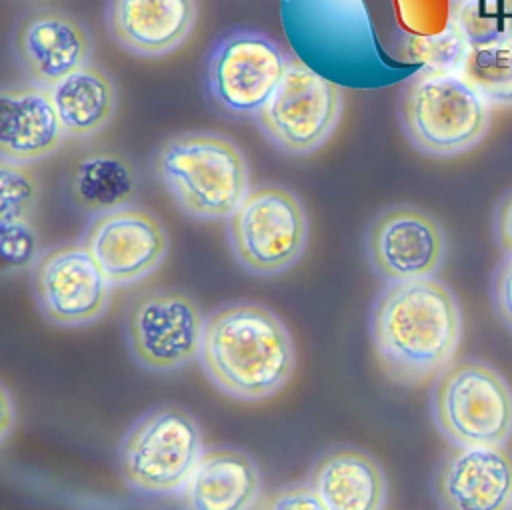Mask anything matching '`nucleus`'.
<instances>
[{"instance_id":"obj_1","label":"nucleus","mask_w":512,"mask_h":510,"mask_svg":"<svg viewBox=\"0 0 512 510\" xmlns=\"http://www.w3.org/2000/svg\"><path fill=\"white\" fill-rule=\"evenodd\" d=\"M368 334L386 378L420 386L454 362L462 342V310L436 276L390 282L372 302Z\"/></svg>"},{"instance_id":"obj_2","label":"nucleus","mask_w":512,"mask_h":510,"mask_svg":"<svg viewBox=\"0 0 512 510\" xmlns=\"http://www.w3.org/2000/svg\"><path fill=\"white\" fill-rule=\"evenodd\" d=\"M198 364L228 398L262 402L294 376L296 346L280 316L264 304L226 302L204 320Z\"/></svg>"},{"instance_id":"obj_3","label":"nucleus","mask_w":512,"mask_h":510,"mask_svg":"<svg viewBox=\"0 0 512 510\" xmlns=\"http://www.w3.org/2000/svg\"><path fill=\"white\" fill-rule=\"evenodd\" d=\"M152 164L174 204L194 220H226L250 190L242 150L216 132L172 136L158 148Z\"/></svg>"},{"instance_id":"obj_4","label":"nucleus","mask_w":512,"mask_h":510,"mask_svg":"<svg viewBox=\"0 0 512 510\" xmlns=\"http://www.w3.org/2000/svg\"><path fill=\"white\" fill-rule=\"evenodd\" d=\"M400 126L418 152L434 158L458 156L486 136L490 104L462 74L426 70L404 90Z\"/></svg>"},{"instance_id":"obj_5","label":"nucleus","mask_w":512,"mask_h":510,"mask_svg":"<svg viewBox=\"0 0 512 510\" xmlns=\"http://www.w3.org/2000/svg\"><path fill=\"white\" fill-rule=\"evenodd\" d=\"M202 454L198 420L180 406L160 404L138 416L120 438L116 472L134 492L180 494Z\"/></svg>"},{"instance_id":"obj_6","label":"nucleus","mask_w":512,"mask_h":510,"mask_svg":"<svg viewBox=\"0 0 512 510\" xmlns=\"http://www.w3.org/2000/svg\"><path fill=\"white\" fill-rule=\"evenodd\" d=\"M436 430L456 446H504L512 438V386L488 362L454 360L430 392Z\"/></svg>"},{"instance_id":"obj_7","label":"nucleus","mask_w":512,"mask_h":510,"mask_svg":"<svg viewBox=\"0 0 512 510\" xmlns=\"http://www.w3.org/2000/svg\"><path fill=\"white\" fill-rule=\"evenodd\" d=\"M308 234L302 200L278 184L250 188L226 218L230 252L254 276H278L294 268L306 252Z\"/></svg>"},{"instance_id":"obj_8","label":"nucleus","mask_w":512,"mask_h":510,"mask_svg":"<svg viewBox=\"0 0 512 510\" xmlns=\"http://www.w3.org/2000/svg\"><path fill=\"white\" fill-rule=\"evenodd\" d=\"M342 106L344 96L334 82L290 58L280 86L254 120L274 148L306 156L334 134Z\"/></svg>"},{"instance_id":"obj_9","label":"nucleus","mask_w":512,"mask_h":510,"mask_svg":"<svg viewBox=\"0 0 512 510\" xmlns=\"http://www.w3.org/2000/svg\"><path fill=\"white\" fill-rule=\"evenodd\" d=\"M204 320L198 302L182 290L144 292L124 316L128 352L148 372H176L198 360Z\"/></svg>"},{"instance_id":"obj_10","label":"nucleus","mask_w":512,"mask_h":510,"mask_svg":"<svg viewBox=\"0 0 512 510\" xmlns=\"http://www.w3.org/2000/svg\"><path fill=\"white\" fill-rule=\"evenodd\" d=\"M288 62L286 52L270 36L232 30L208 54V96L228 116L256 118L280 86Z\"/></svg>"},{"instance_id":"obj_11","label":"nucleus","mask_w":512,"mask_h":510,"mask_svg":"<svg viewBox=\"0 0 512 510\" xmlns=\"http://www.w3.org/2000/svg\"><path fill=\"white\" fill-rule=\"evenodd\" d=\"M30 288L44 320L80 328L106 314L114 286L78 240L42 250L30 270Z\"/></svg>"},{"instance_id":"obj_12","label":"nucleus","mask_w":512,"mask_h":510,"mask_svg":"<svg viewBox=\"0 0 512 510\" xmlns=\"http://www.w3.org/2000/svg\"><path fill=\"white\" fill-rule=\"evenodd\" d=\"M364 250L370 268L386 284L432 278L446 258V232L426 210L394 204L368 224Z\"/></svg>"},{"instance_id":"obj_13","label":"nucleus","mask_w":512,"mask_h":510,"mask_svg":"<svg viewBox=\"0 0 512 510\" xmlns=\"http://www.w3.org/2000/svg\"><path fill=\"white\" fill-rule=\"evenodd\" d=\"M80 242L114 288L134 286L152 276L170 244L164 224L136 204L90 216Z\"/></svg>"},{"instance_id":"obj_14","label":"nucleus","mask_w":512,"mask_h":510,"mask_svg":"<svg viewBox=\"0 0 512 510\" xmlns=\"http://www.w3.org/2000/svg\"><path fill=\"white\" fill-rule=\"evenodd\" d=\"M12 54L28 82L50 88L92 62V36L70 12L34 8L12 30Z\"/></svg>"},{"instance_id":"obj_15","label":"nucleus","mask_w":512,"mask_h":510,"mask_svg":"<svg viewBox=\"0 0 512 510\" xmlns=\"http://www.w3.org/2000/svg\"><path fill=\"white\" fill-rule=\"evenodd\" d=\"M432 494L440 510H512V454L452 444L432 472Z\"/></svg>"},{"instance_id":"obj_16","label":"nucleus","mask_w":512,"mask_h":510,"mask_svg":"<svg viewBox=\"0 0 512 510\" xmlns=\"http://www.w3.org/2000/svg\"><path fill=\"white\" fill-rule=\"evenodd\" d=\"M196 0H108L106 28L130 54L158 58L180 48L196 24Z\"/></svg>"},{"instance_id":"obj_17","label":"nucleus","mask_w":512,"mask_h":510,"mask_svg":"<svg viewBox=\"0 0 512 510\" xmlns=\"http://www.w3.org/2000/svg\"><path fill=\"white\" fill-rule=\"evenodd\" d=\"M64 138L48 88L32 82L0 88V160L32 166L54 154Z\"/></svg>"},{"instance_id":"obj_18","label":"nucleus","mask_w":512,"mask_h":510,"mask_svg":"<svg viewBox=\"0 0 512 510\" xmlns=\"http://www.w3.org/2000/svg\"><path fill=\"white\" fill-rule=\"evenodd\" d=\"M262 496V474L254 458L230 446L204 450L180 490L184 510H252Z\"/></svg>"},{"instance_id":"obj_19","label":"nucleus","mask_w":512,"mask_h":510,"mask_svg":"<svg viewBox=\"0 0 512 510\" xmlns=\"http://www.w3.org/2000/svg\"><path fill=\"white\" fill-rule=\"evenodd\" d=\"M308 484L328 510H384L388 500L384 468L356 446L322 452L308 472Z\"/></svg>"},{"instance_id":"obj_20","label":"nucleus","mask_w":512,"mask_h":510,"mask_svg":"<svg viewBox=\"0 0 512 510\" xmlns=\"http://www.w3.org/2000/svg\"><path fill=\"white\" fill-rule=\"evenodd\" d=\"M48 90L66 138H92L114 118L116 86L110 74L92 62Z\"/></svg>"},{"instance_id":"obj_21","label":"nucleus","mask_w":512,"mask_h":510,"mask_svg":"<svg viewBox=\"0 0 512 510\" xmlns=\"http://www.w3.org/2000/svg\"><path fill=\"white\" fill-rule=\"evenodd\" d=\"M138 190L134 164L116 152H92L72 168L68 192L72 204L96 216L132 204Z\"/></svg>"},{"instance_id":"obj_22","label":"nucleus","mask_w":512,"mask_h":510,"mask_svg":"<svg viewBox=\"0 0 512 510\" xmlns=\"http://www.w3.org/2000/svg\"><path fill=\"white\" fill-rule=\"evenodd\" d=\"M460 70L490 106H512V32L468 42Z\"/></svg>"},{"instance_id":"obj_23","label":"nucleus","mask_w":512,"mask_h":510,"mask_svg":"<svg viewBox=\"0 0 512 510\" xmlns=\"http://www.w3.org/2000/svg\"><path fill=\"white\" fill-rule=\"evenodd\" d=\"M40 182L26 164L0 160V236L18 224L34 222Z\"/></svg>"},{"instance_id":"obj_24","label":"nucleus","mask_w":512,"mask_h":510,"mask_svg":"<svg viewBox=\"0 0 512 510\" xmlns=\"http://www.w3.org/2000/svg\"><path fill=\"white\" fill-rule=\"evenodd\" d=\"M40 252V238L34 222L14 226L0 236V276L32 270Z\"/></svg>"},{"instance_id":"obj_25","label":"nucleus","mask_w":512,"mask_h":510,"mask_svg":"<svg viewBox=\"0 0 512 510\" xmlns=\"http://www.w3.org/2000/svg\"><path fill=\"white\" fill-rule=\"evenodd\" d=\"M258 510H328L308 482L288 484L268 492L258 502Z\"/></svg>"},{"instance_id":"obj_26","label":"nucleus","mask_w":512,"mask_h":510,"mask_svg":"<svg viewBox=\"0 0 512 510\" xmlns=\"http://www.w3.org/2000/svg\"><path fill=\"white\" fill-rule=\"evenodd\" d=\"M492 306L498 318L512 330V256H504L490 282Z\"/></svg>"},{"instance_id":"obj_27","label":"nucleus","mask_w":512,"mask_h":510,"mask_svg":"<svg viewBox=\"0 0 512 510\" xmlns=\"http://www.w3.org/2000/svg\"><path fill=\"white\" fill-rule=\"evenodd\" d=\"M494 240L504 256H512V188L496 204Z\"/></svg>"},{"instance_id":"obj_28","label":"nucleus","mask_w":512,"mask_h":510,"mask_svg":"<svg viewBox=\"0 0 512 510\" xmlns=\"http://www.w3.org/2000/svg\"><path fill=\"white\" fill-rule=\"evenodd\" d=\"M16 426V406L8 388L0 382V444L8 440Z\"/></svg>"}]
</instances>
